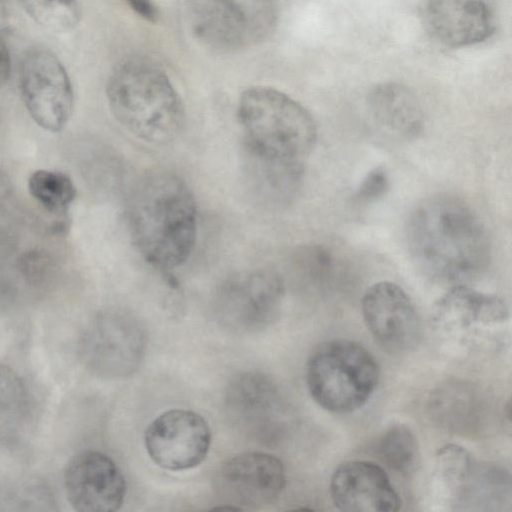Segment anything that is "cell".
Masks as SVG:
<instances>
[{
	"mask_svg": "<svg viewBox=\"0 0 512 512\" xmlns=\"http://www.w3.org/2000/svg\"><path fill=\"white\" fill-rule=\"evenodd\" d=\"M407 244L416 267L436 283L469 285L488 268L491 246L472 207L449 194L430 196L411 212Z\"/></svg>",
	"mask_w": 512,
	"mask_h": 512,
	"instance_id": "cell-1",
	"label": "cell"
},
{
	"mask_svg": "<svg viewBox=\"0 0 512 512\" xmlns=\"http://www.w3.org/2000/svg\"><path fill=\"white\" fill-rule=\"evenodd\" d=\"M126 218L135 248L152 267L168 272L189 259L196 242L197 208L189 187L175 173L153 170L137 180Z\"/></svg>",
	"mask_w": 512,
	"mask_h": 512,
	"instance_id": "cell-2",
	"label": "cell"
},
{
	"mask_svg": "<svg viewBox=\"0 0 512 512\" xmlns=\"http://www.w3.org/2000/svg\"><path fill=\"white\" fill-rule=\"evenodd\" d=\"M106 95L116 120L144 142L164 145L182 131L181 97L166 72L150 58L133 56L118 63L109 76Z\"/></svg>",
	"mask_w": 512,
	"mask_h": 512,
	"instance_id": "cell-3",
	"label": "cell"
},
{
	"mask_svg": "<svg viewBox=\"0 0 512 512\" xmlns=\"http://www.w3.org/2000/svg\"><path fill=\"white\" fill-rule=\"evenodd\" d=\"M237 117L244 157L305 167L317 141V128L296 100L271 87H249L239 98Z\"/></svg>",
	"mask_w": 512,
	"mask_h": 512,
	"instance_id": "cell-4",
	"label": "cell"
},
{
	"mask_svg": "<svg viewBox=\"0 0 512 512\" xmlns=\"http://www.w3.org/2000/svg\"><path fill=\"white\" fill-rule=\"evenodd\" d=\"M380 377L376 359L361 344L333 339L319 345L306 367V382L313 400L337 414L358 410L374 393Z\"/></svg>",
	"mask_w": 512,
	"mask_h": 512,
	"instance_id": "cell-5",
	"label": "cell"
},
{
	"mask_svg": "<svg viewBox=\"0 0 512 512\" xmlns=\"http://www.w3.org/2000/svg\"><path fill=\"white\" fill-rule=\"evenodd\" d=\"M194 38L218 53H231L265 40L277 20L273 0H186Z\"/></svg>",
	"mask_w": 512,
	"mask_h": 512,
	"instance_id": "cell-6",
	"label": "cell"
},
{
	"mask_svg": "<svg viewBox=\"0 0 512 512\" xmlns=\"http://www.w3.org/2000/svg\"><path fill=\"white\" fill-rule=\"evenodd\" d=\"M283 299L284 282L276 271H242L220 284L214 295L213 311L224 328L239 334L255 333L278 318Z\"/></svg>",
	"mask_w": 512,
	"mask_h": 512,
	"instance_id": "cell-7",
	"label": "cell"
},
{
	"mask_svg": "<svg viewBox=\"0 0 512 512\" xmlns=\"http://www.w3.org/2000/svg\"><path fill=\"white\" fill-rule=\"evenodd\" d=\"M146 346V331L137 317L123 310H109L97 315L85 329L80 355L95 375L123 379L138 370Z\"/></svg>",
	"mask_w": 512,
	"mask_h": 512,
	"instance_id": "cell-8",
	"label": "cell"
},
{
	"mask_svg": "<svg viewBox=\"0 0 512 512\" xmlns=\"http://www.w3.org/2000/svg\"><path fill=\"white\" fill-rule=\"evenodd\" d=\"M23 102L35 123L51 132L69 121L74 95L69 75L50 50L36 48L24 57L20 71Z\"/></svg>",
	"mask_w": 512,
	"mask_h": 512,
	"instance_id": "cell-9",
	"label": "cell"
},
{
	"mask_svg": "<svg viewBox=\"0 0 512 512\" xmlns=\"http://www.w3.org/2000/svg\"><path fill=\"white\" fill-rule=\"evenodd\" d=\"M226 408L236 426L265 443L280 440L289 427V411L275 383L257 372L236 376L226 391Z\"/></svg>",
	"mask_w": 512,
	"mask_h": 512,
	"instance_id": "cell-10",
	"label": "cell"
},
{
	"mask_svg": "<svg viewBox=\"0 0 512 512\" xmlns=\"http://www.w3.org/2000/svg\"><path fill=\"white\" fill-rule=\"evenodd\" d=\"M144 443L156 465L170 471H183L204 461L210 449L211 431L198 413L171 409L149 424Z\"/></svg>",
	"mask_w": 512,
	"mask_h": 512,
	"instance_id": "cell-11",
	"label": "cell"
},
{
	"mask_svg": "<svg viewBox=\"0 0 512 512\" xmlns=\"http://www.w3.org/2000/svg\"><path fill=\"white\" fill-rule=\"evenodd\" d=\"M216 489L228 508L260 509L274 503L286 483L281 460L264 452H246L227 460L216 475Z\"/></svg>",
	"mask_w": 512,
	"mask_h": 512,
	"instance_id": "cell-12",
	"label": "cell"
},
{
	"mask_svg": "<svg viewBox=\"0 0 512 512\" xmlns=\"http://www.w3.org/2000/svg\"><path fill=\"white\" fill-rule=\"evenodd\" d=\"M362 315L378 345L393 354L412 350L421 336L417 310L397 284L381 281L371 285L361 302Z\"/></svg>",
	"mask_w": 512,
	"mask_h": 512,
	"instance_id": "cell-13",
	"label": "cell"
},
{
	"mask_svg": "<svg viewBox=\"0 0 512 512\" xmlns=\"http://www.w3.org/2000/svg\"><path fill=\"white\" fill-rule=\"evenodd\" d=\"M65 492L79 512H113L120 509L126 494L125 478L106 454L86 450L76 454L64 471Z\"/></svg>",
	"mask_w": 512,
	"mask_h": 512,
	"instance_id": "cell-14",
	"label": "cell"
},
{
	"mask_svg": "<svg viewBox=\"0 0 512 512\" xmlns=\"http://www.w3.org/2000/svg\"><path fill=\"white\" fill-rule=\"evenodd\" d=\"M334 505L350 512H394L401 499L385 470L370 461L353 460L340 464L330 480Z\"/></svg>",
	"mask_w": 512,
	"mask_h": 512,
	"instance_id": "cell-15",
	"label": "cell"
},
{
	"mask_svg": "<svg viewBox=\"0 0 512 512\" xmlns=\"http://www.w3.org/2000/svg\"><path fill=\"white\" fill-rule=\"evenodd\" d=\"M424 19L429 33L449 47L485 41L496 26L493 0H427Z\"/></svg>",
	"mask_w": 512,
	"mask_h": 512,
	"instance_id": "cell-16",
	"label": "cell"
},
{
	"mask_svg": "<svg viewBox=\"0 0 512 512\" xmlns=\"http://www.w3.org/2000/svg\"><path fill=\"white\" fill-rule=\"evenodd\" d=\"M433 324L444 332H459L475 325H495L508 318L504 300L474 290L469 285L449 288L434 304Z\"/></svg>",
	"mask_w": 512,
	"mask_h": 512,
	"instance_id": "cell-17",
	"label": "cell"
},
{
	"mask_svg": "<svg viewBox=\"0 0 512 512\" xmlns=\"http://www.w3.org/2000/svg\"><path fill=\"white\" fill-rule=\"evenodd\" d=\"M367 110L373 123L396 140H413L423 131L421 105L402 84L387 82L373 87L367 96Z\"/></svg>",
	"mask_w": 512,
	"mask_h": 512,
	"instance_id": "cell-18",
	"label": "cell"
},
{
	"mask_svg": "<svg viewBox=\"0 0 512 512\" xmlns=\"http://www.w3.org/2000/svg\"><path fill=\"white\" fill-rule=\"evenodd\" d=\"M31 196L49 213L64 215L76 197V187L69 176L59 171L36 170L28 178Z\"/></svg>",
	"mask_w": 512,
	"mask_h": 512,
	"instance_id": "cell-19",
	"label": "cell"
},
{
	"mask_svg": "<svg viewBox=\"0 0 512 512\" xmlns=\"http://www.w3.org/2000/svg\"><path fill=\"white\" fill-rule=\"evenodd\" d=\"M377 453L380 460L392 471L408 476L419 461V447L413 432L403 424L389 427L381 436Z\"/></svg>",
	"mask_w": 512,
	"mask_h": 512,
	"instance_id": "cell-20",
	"label": "cell"
},
{
	"mask_svg": "<svg viewBox=\"0 0 512 512\" xmlns=\"http://www.w3.org/2000/svg\"><path fill=\"white\" fill-rule=\"evenodd\" d=\"M26 13L53 33L73 30L81 18L78 0H18Z\"/></svg>",
	"mask_w": 512,
	"mask_h": 512,
	"instance_id": "cell-21",
	"label": "cell"
},
{
	"mask_svg": "<svg viewBox=\"0 0 512 512\" xmlns=\"http://www.w3.org/2000/svg\"><path fill=\"white\" fill-rule=\"evenodd\" d=\"M27 397L23 383L8 368L0 367V434L5 435L23 420Z\"/></svg>",
	"mask_w": 512,
	"mask_h": 512,
	"instance_id": "cell-22",
	"label": "cell"
},
{
	"mask_svg": "<svg viewBox=\"0 0 512 512\" xmlns=\"http://www.w3.org/2000/svg\"><path fill=\"white\" fill-rule=\"evenodd\" d=\"M471 458L468 452L458 445H446L436 455L435 474L447 488L453 490L469 476Z\"/></svg>",
	"mask_w": 512,
	"mask_h": 512,
	"instance_id": "cell-23",
	"label": "cell"
},
{
	"mask_svg": "<svg viewBox=\"0 0 512 512\" xmlns=\"http://www.w3.org/2000/svg\"><path fill=\"white\" fill-rule=\"evenodd\" d=\"M390 187L389 176L382 166L375 167L367 173L354 195L359 205H367L382 198Z\"/></svg>",
	"mask_w": 512,
	"mask_h": 512,
	"instance_id": "cell-24",
	"label": "cell"
},
{
	"mask_svg": "<svg viewBox=\"0 0 512 512\" xmlns=\"http://www.w3.org/2000/svg\"><path fill=\"white\" fill-rule=\"evenodd\" d=\"M136 14L149 22H156L158 11L152 0H125Z\"/></svg>",
	"mask_w": 512,
	"mask_h": 512,
	"instance_id": "cell-25",
	"label": "cell"
},
{
	"mask_svg": "<svg viewBox=\"0 0 512 512\" xmlns=\"http://www.w3.org/2000/svg\"><path fill=\"white\" fill-rule=\"evenodd\" d=\"M11 72V57L6 42L0 37V86L9 79Z\"/></svg>",
	"mask_w": 512,
	"mask_h": 512,
	"instance_id": "cell-26",
	"label": "cell"
},
{
	"mask_svg": "<svg viewBox=\"0 0 512 512\" xmlns=\"http://www.w3.org/2000/svg\"><path fill=\"white\" fill-rule=\"evenodd\" d=\"M11 0H0V20L5 18Z\"/></svg>",
	"mask_w": 512,
	"mask_h": 512,
	"instance_id": "cell-27",
	"label": "cell"
}]
</instances>
